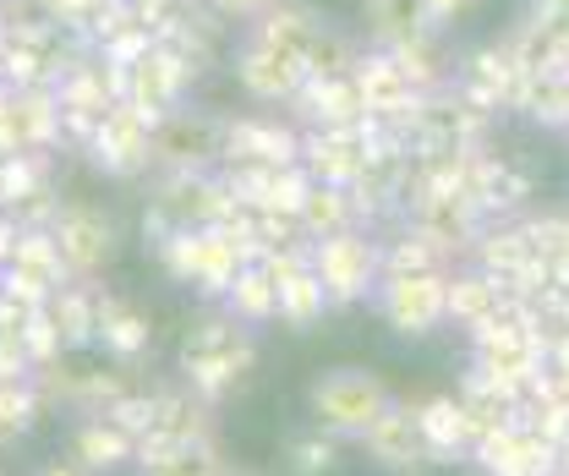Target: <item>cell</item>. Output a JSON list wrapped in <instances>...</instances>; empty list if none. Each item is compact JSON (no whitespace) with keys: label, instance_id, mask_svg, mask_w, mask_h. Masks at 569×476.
<instances>
[{"label":"cell","instance_id":"1","mask_svg":"<svg viewBox=\"0 0 569 476\" xmlns=\"http://www.w3.org/2000/svg\"><path fill=\"white\" fill-rule=\"evenodd\" d=\"M318 410L335 427H361V422H372L383 410V389L367 373H335V378L318 384Z\"/></svg>","mask_w":569,"mask_h":476}]
</instances>
